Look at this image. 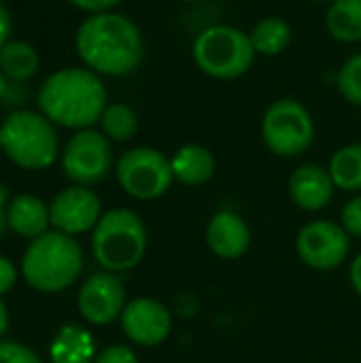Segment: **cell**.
I'll return each mask as SVG.
<instances>
[{
	"instance_id": "cell-1",
	"label": "cell",
	"mask_w": 361,
	"mask_h": 363,
	"mask_svg": "<svg viewBox=\"0 0 361 363\" xmlns=\"http://www.w3.org/2000/svg\"><path fill=\"white\" fill-rule=\"evenodd\" d=\"M74 51L81 66L102 79H121L138 70L145 60L140 26L126 13L104 11L85 15L74 30Z\"/></svg>"
},
{
	"instance_id": "cell-2",
	"label": "cell",
	"mask_w": 361,
	"mask_h": 363,
	"mask_svg": "<svg viewBox=\"0 0 361 363\" xmlns=\"http://www.w3.org/2000/svg\"><path fill=\"white\" fill-rule=\"evenodd\" d=\"M109 102L104 79L85 66L57 68L36 89V108L68 132L96 128Z\"/></svg>"
},
{
	"instance_id": "cell-3",
	"label": "cell",
	"mask_w": 361,
	"mask_h": 363,
	"mask_svg": "<svg viewBox=\"0 0 361 363\" xmlns=\"http://www.w3.org/2000/svg\"><path fill=\"white\" fill-rule=\"evenodd\" d=\"M85 255L74 236L49 230L30 240L26 247L19 272L21 279L40 294H62L70 289L83 274Z\"/></svg>"
},
{
	"instance_id": "cell-4",
	"label": "cell",
	"mask_w": 361,
	"mask_h": 363,
	"mask_svg": "<svg viewBox=\"0 0 361 363\" xmlns=\"http://www.w3.org/2000/svg\"><path fill=\"white\" fill-rule=\"evenodd\" d=\"M57 130L38 108H13L0 121V151L19 170H47L60 162Z\"/></svg>"
},
{
	"instance_id": "cell-5",
	"label": "cell",
	"mask_w": 361,
	"mask_h": 363,
	"mask_svg": "<svg viewBox=\"0 0 361 363\" xmlns=\"http://www.w3.org/2000/svg\"><path fill=\"white\" fill-rule=\"evenodd\" d=\"M149 247V232L143 217L126 206L104 211L91 232V255L96 264L115 274L140 266Z\"/></svg>"
},
{
	"instance_id": "cell-6",
	"label": "cell",
	"mask_w": 361,
	"mask_h": 363,
	"mask_svg": "<svg viewBox=\"0 0 361 363\" xmlns=\"http://www.w3.org/2000/svg\"><path fill=\"white\" fill-rule=\"evenodd\" d=\"M257 53L249 38V30L230 23H213L200 30L191 43V60L196 68L215 81H236L245 77Z\"/></svg>"
},
{
	"instance_id": "cell-7",
	"label": "cell",
	"mask_w": 361,
	"mask_h": 363,
	"mask_svg": "<svg viewBox=\"0 0 361 363\" xmlns=\"http://www.w3.org/2000/svg\"><path fill=\"white\" fill-rule=\"evenodd\" d=\"M262 140L277 157H300L315 143V119L309 106L296 98H279L262 115Z\"/></svg>"
},
{
	"instance_id": "cell-8",
	"label": "cell",
	"mask_w": 361,
	"mask_h": 363,
	"mask_svg": "<svg viewBox=\"0 0 361 363\" xmlns=\"http://www.w3.org/2000/svg\"><path fill=\"white\" fill-rule=\"evenodd\" d=\"M113 172L121 191L138 202L164 198L174 183L170 155L145 145L126 149L117 157Z\"/></svg>"
},
{
	"instance_id": "cell-9",
	"label": "cell",
	"mask_w": 361,
	"mask_h": 363,
	"mask_svg": "<svg viewBox=\"0 0 361 363\" xmlns=\"http://www.w3.org/2000/svg\"><path fill=\"white\" fill-rule=\"evenodd\" d=\"M113 143L98 130L87 128L72 132L62 145L60 166L72 185L94 187L115 170Z\"/></svg>"
},
{
	"instance_id": "cell-10",
	"label": "cell",
	"mask_w": 361,
	"mask_h": 363,
	"mask_svg": "<svg viewBox=\"0 0 361 363\" xmlns=\"http://www.w3.org/2000/svg\"><path fill=\"white\" fill-rule=\"evenodd\" d=\"M351 251V236L330 219H313L296 234V253L300 262L317 272L340 268Z\"/></svg>"
},
{
	"instance_id": "cell-11",
	"label": "cell",
	"mask_w": 361,
	"mask_h": 363,
	"mask_svg": "<svg viewBox=\"0 0 361 363\" xmlns=\"http://www.w3.org/2000/svg\"><path fill=\"white\" fill-rule=\"evenodd\" d=\"M128 291L119 274L115 272H94L83 279L77 294V308L85 323L94 328H104L121 319L128 304Z\"/></svg>"
},
{
	"instance_id": "cell-12",
	"label": "cell",
	"mask_w": 361,
	"mask_h": 363,
	"mask_svg": "<svg viewBox=\"0 0 361 363\" xmlns=\"http://www.w3.org/2000/svg\"><path fill=\"white\" fill-rule=\"evenodd\" d=\"M51 230H57L68 236L91 234L104 215L102 200L91 187L68 185L60 189L49 202Z\"/></svg>"
},
{
	"instance_id": "cell-13",
	"label": "cell",
	"mask_w": 361,
	"mask_h": 363,
	"mask_svg": "<svg viewBox=\"0 0 361 363\" xmlns=\"http://www.w3.org/2000/svg\"><path fill=\"white\" fill-rule=\"evenodd\" d=\"M119 325L130 345L155 349L170 338L172 313L164 302L149 296H138L126 304Z\"/></svg>"
},
{
	"instance_id": "cell-14",
	"label": "cell",
	"mask_w": 361,
	"mask_h": 363,
	"mask_svg": "<svg viewBox=\"0 0 361 363\" xmlns=\"http://www.w3.org/2000/svg\"><path fill=\"white\" fill-rule=\"evenodd\" d=\"M204 240L211 253L219 259L234 262L243 257L251 247V228L243 215L230 208H221L211 215Z\"/></svg>"
},
{
	"instance_id": "cell-15",
	"label": "cell",
	"mask_w": 361,
	"mask_h": 363,
	"mask_svg": "<svg viewBox=\"0 0 361 363\" xmlns=\"http://www.w3.org/2000/svg\"><path fill=\"white\" fill-rule=\"evenodd\" d=\"M336 191L338 189L330 177V170L319 164H300L287 179L289 200L304 213L326 211Z\"/></svg>"
},
{
	"instance_id": "cell-16",
	"label": "cell",
	"mask_w": 361,
	"mask_h": 363,
	"mask_svg": "<svg viewBox=\"0 0 361 363\" xmlns=\"http://www.w3.org/2000/svg\"><path fill=\"white\" fill-rule=\"evenodd\" d=\"M6 223L13 234L26 240H34L51 230L49 202L36 194H15L6 206Z\"/></svg>"
},
{
	"instance_id": "cell-17",
	"label": "cell",
	"mask_w": 361,
	"mask_h": 363,
	"mask_svg": "<svg viewBox=\"0 0 361 363\" xmlns=\"http://www.w3.org/2000/svg\"><path fill=\"white\" fill-rule=\"evenodd\" d=\"M170 164H172L174 183H181L185 187H202L217 172L215 153L200 143L181 145L170 155Z\"/></svg>"
},
{
	"instance_id": "cell-18",
	"label": "cell",
	"mask_w": 361,
	"mask_h": 363,
	"mask_svg": "<svg viewBox=\"0 0 361 363\" xmlns=\"http://www.w3.org/2000/svg\"><path fill=\"white\" fill-rule=\"evenodd\" d=\"M96 355L98 351L91 332L79 323H64L49 345L51 363H94Z\"/></svg>"
},
{
	"instance_id": "cell-19",
	"label": "cell",
	"mask_w": 361,
	"mask_h": 363,
	"mask_svg": "<svg viewBox=\"0 0 361 363\" xmlns=\"http://www.w3.org/2000/svg\"><path fill=\"white\" fill-rule=\"evenodd\" d=\"M249 38L257 55L274 57V55H281L291 45L294 28L281 15H266L251 26Z\"/></svg>"
},
{
	"instance_id": "cell-20",
	"label": "cell",
	"mask_w": 361,
	"mask_h": 363,
	"mask_svg": "<svg viewBox=\"0 0 361 363\" xmlns=\"http://www.w3.org/2000/svg\"><path fill=\"white\" fill-rule=\"evenodd\" d=\"M40 68L38 49L21 38H9L0 49V70L13 83H28Z\"/></svg>"
},
{
	"instance_id": "cell-21",
	"label": "cell",
	"mask_w": 361,
	"mask_h": 363,
	"mask_svg": "<svg viewBox=\"0 0 361 363\" xmlns=\"http://www.w3.org/2000/svg\"><path fill=\"white\" fill-rule=\"evenodd\" d=\"M326 30L340 45L361 43V0H334L326 11Z\"/></svg>"
},
{
	"instance_id": "cell-22",
	"label": "cell",
	"mask_w": 361,
	"mask_h": 363,
	"mask_svg": "<svg viewBox=\"0 0 361 363\" xmlns=\"http://www.w3.org/2000/svg\"><path fill=\"white\" fill-rule=\"evenodd\" d=\"M328 170L338 191L361 194V143H349L336 149Z\"/></svg>"
},
{
	"instance_id": "cell-23",
	"label": "cell",
	"mask_w": 361,
	"mask_h": 363,
	"mask_svg": "<svg viewBox=\"0 0 361 363\" xmlns=\"http://www.w3.org/2000/svg\"><path fill=\"white\" fill-rule=\"evenodd\" d=\"M111 143H130L140 130V117L126 102H109L96 125Z\"/></svg>"
},
{
	"instance_id": "cell-24",
	"label": "cell",
	"mask_w": 361,
	"mask_h": 363,
	"mask_svg": "<svg viewBox=\"0 0 361 363\" xmlns=\"http://www.w3.org/2000/svg\"><path fill=\"white\" fill-rule=\"evenodd\" d=\"M336 89L345 102L361 108V51L349 55L336 72Z\"/></svg>"
},
{
	"instance_id": "cell-25",
	"label": "cell",
	"mask_w": 361,
	"mask_h": 363,
	"mask_svg": "<svg viewBox=\"0 0 361 363\" xmlns=\"http://www.w3.org/2000/svg\"><path fill=\"white\" fill-rule=\"evenodd\" d=\"M0 363H43L40 355L23 342L0 340Z\"/></svg>"
},
{
	"instance_id": "cell-26",
	"label": "cell",
	"mask_w": 361,
	"mask_h": 363,
	"mask_svg": "<svg viewBox=\"0 0 361 363\" xmlns=\"http://www.w3.org/2000/svg\"><path fill=\"white\" fill-rule=\"evenodd\" d=\"M340 225L351 238H361V194H353L343 211H340Z\"/></svg>"
},
{
	"instance_id": "cell-27",
	"label": "cell",
	"mask_w": 361,
	"mask_h": 363,
	"mask_svg": "<svg viewBox=\"0 0 361 363\" xmlns=\"http://www.w3.org/2000/svg\"><path fill=\"white\" fill-rule=\"evenodd\" d=\"M94 363H140L134 347L130 345H109L98 351Z\"/></svg>"
},
{
	"instance_id": "cell-28",
	"label": "cell",
	"mask_w": 361,
	"mask_h": 363,
	"mask_svg": "<svg viewBox=\"0 0 361 363\" xmlns=\"http://www.w3.org/2000/svg\"><path fill=\"white\" fill-rule=\"evenodd\" d=\"M19 274H21V272L15 268V264H13L9 257L0 255V298L6 296V294L17 285Z\"/></svg>"
},
{
	"instance_id": "cell-29",
	"label": "cell",
	"mask_w": 361,
	"mask_h": 363,
	"mask_svg": "<svg viewBox=\"0 0 361 363\" xmlns=\"http://www.w3.org/2000/svg\"><path fill=\"white\" fill-rule=\"evenodd\" d=\"M77 11L85 13V15H94V13H104V11H117V6L123 0H68Z\"/></svg>"
},
{
	"instance_id": "cell-30",
	"label": "cell",
	"mask_w": 361,
	"mask_h": 363,
	"mask_svg": "<svg viewBox=\"0 0 361 363\" xmlns=\"http://www.w3.org/2000/svg\"><path fill=\"white\" fill-rule=\"evenodd\" d=\"M21 98V85L13 83L2 70H0V104H9V102H19Z\"/></svg>"
},
{
	"instance_id": "cell-31",
	"label": "cell",
	"mask_w": 361,
	"mask_h": 363,
	"mask_svg": "<svg viewBox=\"0 0 361 363\" xmlns=\"http://www.w3.org/2000/svg\"><path fill=\"white\" fill-rule=\"evenodd\" d=\"M11 30H13L11 11H9V6L0 0V49L4 47V43H6L9 38H13V36H11Z\"/></svg>"
},
{
	"instance_id": "cell-32",
	"label": "cell",
	"mask_w": 361,
	"mask_h": 363,
	"mask_svg": "<svg viewBox=\"0 0 361 363\" xmlns=\"http://www.w3.org/2000/svg\"><path fill=\"white\" fill-rule=\"evenodd\" d=\"M349 283L355 291V296L361 300V253L353 257V262L349 264Z\"/></svg>"
},
{
	"instance_id": "cell-33",
	"label": "cell",
	"mask_w": 361,
	"mask_h": 363,
	"mask_svg": "<svg viewBox=\"0 0 361 363\" xmlns=\"http://www.w3.org/2000/svg\"><path fill=\"white\" fill-rule=\"evenodd\" d=\"M9 200H11V191H9L6 185L0 183V238L9 230V223H6V206H9Z\"/></svg>"
},
{
	"instance_id": "cell-34",
	"label": "cell",
	"mask_w": 361,
	"mask_h": 363,
	"mask_svg": "<svg viewBox=\"0 0 361 363\" xmlns=\"http://www.w3.org/2000/svg\"><path fill=\"white\" fill-rule=\"evenodd\" d=\"M9 325H11V315H9V308L6 304L2 302L0 298V340L4 338V334L9 332Z\"/></svg>"
},
{
	"instance_id": "cell-35",
	"label": "cell",
	"mask_w": 361,
	"mask_h": 363,
	"mask_svg": "<svg viewBox=\"0 0 361 363\" xmlns=\"http://www.w3.org/2000/svg\"><path fill=\"white\" fill-rule=\"evenodd\" d=\"M177 2H181V4H196V2H202V0H177Z\"/></svg>"
},
{
	"instance_id": "cell-36",
	"label": "cell",
	"mask_w": 361,
	"mask_h": 363,
	"mask_svg": "<svg viewBox=\"0 0 361 363\" xmlns=\"http://www.w3.org/2000/svg\"><path fill=\"white\" fill-rule=\"evenodd\" d=\"M309 2H317V4H330V2H334V0H309Z\"/></svg>"
}]
</instances>
